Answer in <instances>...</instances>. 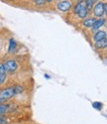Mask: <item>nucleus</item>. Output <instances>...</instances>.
<instances>
[{
    "instance_id": "1",
    "label": "nucleus",
    "mask_w": 107,
    "mask_h": 124,
    "mask_svg": "<svg viewBox=\"0 0 107 124\" xmlns=\"http://www.w3.org/2000/svg\"><path fill=\"white\" fill-rule=\"evenodd\" d=\"M73 11L81 19H84L85 17L87 16V13H88L86 7H85V2L83 1V0H81L80 2H78L76 5V7H74V9H73Z\"/></svg>"
},
{
    "instance_id": "2",
    "label": "nucleus",
    "mask_w": 107,
    "mask_h": 124,
    "mask_svg": "<svg viewBox=\"0 0 107 124\" xmlns=\"http://www.w3.org/2000/svg\"><path fill=\"white\" fill-rule=\"evenodd\" d=\"M14 95H15L14 87H8V88H5V89L1 90L0 91V103L10 99Z\"/></svg>"
},
{
    "instance_id": "3",
    "label": "nucleus",
    "mask_w": 107,
    "mask_h": 124,
    "mask_svg": "<svg viewBox=\"0 0 107 124\" xmlns=\"http://www.w3.org/2000/svg\"><path fill=\"white\" fill-rule=\"evenodd\" d=\"M106 12V4L103 2H97L93 8V13L97 17H102Z\"/></svg>"
},
{
    "instance_id": "4",
    "label": "nucleus",
    "mask_w": 107,
    "mask_h": 124,
    "mask_svg": "<svg viewBox=\"0 0 107 124\" xmlns=\"http://www.w3.org/2000/svg\"><path fill=\"white\" fill-rule=\"evenodd\" d=\"M3 67L5 69L6 71H9V73H13V71L16 70L17 69V63L13 60H9L3 64Z\"/></svg>"
},
{
    "instance_id": "5",
    "label": "nucleus",
    "mask_w": 107,
    "mask_h": 124,
    "mask_svg": "<svg viewBox=\"0 0 107 124\" xmlns=\"http://www.w3.org/2000/svg\"><path fill=\"white\" fill-rule=\"evenodd\" d=\"M71 8V3L68 0H65V1H61L58 3V9L60 11H62V12H66L68 10H69Z\"/></svg>"
},
{
    "instance_id": "6",
    "label": "nucleus",
    "mask_w": 107,
    "mask_h": 124,
    "mask_svg": "<svg viewBox=\"0 0 107 124\" xmlns=\"http://www.w3.org/2000/svg\"><path fill=\"white\" fill-rule=\"evenodd\" d=\"M107 46V40L106 38L102 39V40H99V41H96L95 42V47L97 49H105Z\"/></svg>"
},
{
    "instance_id": "7",
    "label": "nucleus",
    "mask_w": 107,
    "mask_h": 124,
    "mask_svg": "<svg viewBox=\"0 0 107 124\" xmlns=\"http://www.w3.org/2000/svg\"><path fill=\"white\" fill-rule=\"evenodd\" d=\"M106 38V32L105 31H97V32L95 33L94 35V41L96 42V41H99V40H102Z\"/></svg>"
},
{
    "instance_id": "8",
    "label": "nucleus",
    "mask_w": 107,
    "mask_h": 124,
    "mask_svg": "<svg viewBox=\"0 0 107 124\" xmlns=\"http://www.w3.org/2000/svg\"><path fill=\"white\" fill-rule=\"evenodd\" d=\"M104 24V20L103 19H99V20H95V22L93 24V26L91 27L93 31H96V30H98L100 27H102Z\"/></svg>"
},
{
    "instance_id": "9",
    "label": "nucleus",
    "mask_w": 107,
    "mask_h": 124,
    "mask_svg": "<svg viewBox=\"0 0 107 124\" xmlns=\"http://www.w3.org/2000/svg\"><path fill=\"white\" fill-rule=\"evenodd\" d=\"M95 22V19L93 18H87V19H85L84 21H83V26L84 27H87V28H91L93 26Z\"/></svg>"
},
{
    "instance_id": "10",
    "label": "nucleus",
    "mask_w": 107,
    "mask_h": 124,
    "mask_svg": "<svg viewBox=\"0 0 107 124\" xmlns=\"http://www.w3.org/2000/svg\"><path fill=\"white\" fill-rule=\"evenodd\" d=\"M15 49H16V42L13 39H11L10 40V44H9V52H13L15 51Z\"/></svg>"
},
{
    "instance_id": "11",
    "label": "nucleus",
    "mask_w": 107,
    "mask_h": 124,
    "mask_svg": "<svg viewBox=\"0 0 107 124\" xmlns=\"http://www.w3.org/2000/svg\"><path fill=\"white\" fill-rule=\"evenodd\" d=\"M84 2H85V7H86L87 11H89V10H91L93 8V1L92 0H86V1H84Z\"/></svg>"
},
{
    "instance_id": "12",
    "label": "nucleus",
    "mask_w": 107,
    "mask_h": 124,
    "mask_svg": "<svg viewBox=\"0 0 107 124\" xmlns=\"http://www.w3.org/2000/svg\"><path fill=\"white\" fill-rule=\"evenodd\" d=\"M7 109H8V107H7L6 105H3V104H0V115H1V114H2V113L6 112V111H7Z\"/></svg>"
},
{
    "instance_id": "13",
    "label": "nucleus",
    "mask_w": 107,
    "mask_h": 124,
    "mask_svg": "<svg viewBox=\"0 0 107 124\" xmlns=\"http://www.w3.org/2000/svg\"><path fill=\"white\" fill-rule=\"evenodd\" d=\"M93 107L94 108H96V109H101V107H102V104H101V103L100 102H93Z\"/></svg>"
},
{
    "instance_id": "14",
    "label": "nucleus",
    "mask_w": 107,
    "mask_h": 124,
    "mask_svg": "<svg viewBox=\"0 0 107 124\" xmlns=\"http://www.w3.org/2000/svg\"><path fill=\"white\" fill-rule=\"evenodd\" d=\"M14 91H15V94L20 93V92L23 91V87H22V86H15V87H14Z\"/></svg>"
},
{
    "instance_id": "15",
    "label": "nucleus",
    "mask_w": 107,
    "mask_h": 124,
    "mask_svg": "<svg viewBox=\"0 0 107 124\" xmlns=\"http://www.w3.org/2000/svg\"><path fill=\"white\" fill-rule=\"evenodd\" d=\"M5 74H6V70L3 67V65L0 64V75H5Z\"/></svg>"
},
{
    "instance_id": "16",
    "label": "nucleus",
    "mask_w": 107,
    "mask_h": 124,
    "mask_svg": "<svg viewBox=\"0 0 107 124\" xmlns=\"http://www.w3.org/2000/svg\"><path fill=\"white\" fill-rule=\"evenodd\" d=\"M5 78H6V74L5 75H0V85L3 84L5 81Z\"/></svg>"
},
{
    "instance_id": "17",
    "label": "nucleus",
    "mask_w": 107,
    "mask_h": 124,
    "mask_svg": "<svg viewBox=\"0 0 107 124\" xmlns=\"http://www.w3.org/2000/svg\"><path fill=\"white\" fill-rule=\"evenodd\" d=\"M6 123H7V119H5L2 116H0V124H6Z\"/></svg>"
},
{
    "instance_id": "18",
    "label": "nucleus",
    "mask_w": 107,
    "mask_h": 124,
    "mask_svg": "<svg viewBox=\"0 0 107 124\" xmlns=\"http://www.w3.org/2000/svg\"><path fill=\"white\" fill-rule=\"evenodd\" d=\"M35 2H36L37 4H43V3L46 2V0H35Z\"/></svg>"
},
{
    "instance_id": "19",
    "label": "nucleus",
    "mask_w": 107,
    "mask_h": 124,
    "mask_svg": "<svg viewBox=\"0 0 107 124\" xmlns=\"http://www.w3.org/2000/svg\"><path fill=\"white\" fill-rule=\"evenodd\" d=\"M92 1H93V4H94L95 2H97V1H98V0H92Z\"/></svg>"
},
{
    "instance_id": "20",
    "label": "nucleus",
    "mask_w": 107,
    "mask_h": 124,
    "mask_svg": "<svg viewBox=\"0 0 107 124\" xmlns=\"http://www.w3.org/2000/svg\"><path fill=\"white\" fill-rule=\"evenodd\" d=\"M47 1H49V2H51V1H53V0H47Z\"/></svg>"
}]
</instances>
